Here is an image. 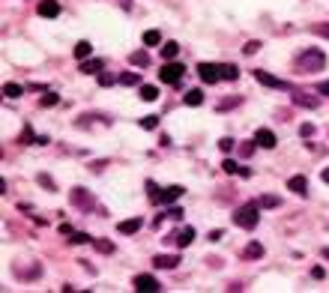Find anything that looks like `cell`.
I'll list each match as a JSON object with an SVG mask.
<instances>
[{
  "label": "cell",
  "mask_w": 329,
  "mask_h": 293,
  "mask_svg": "<svg viewBox=\"0 0 329 293\" xmlns=\"http://www.w3.org/2000/svg\"><path fill=\"white\" fill-rule=\"evenodd\" d=\"M234 222H237L239 228H245V231L258 228V222H261V204H245V206H239V209L234 212Z\"/></svg>",
  "instance_id": "6da1fadb"
},
{
  "label": "cell",
  "mask_w": 329,
  "mask_h": 293,
  "mask_svg": "<svg viewBox=\"0 0 329 293\" xmlns=\"http://www.w3.org/2000/svg\"><path fill=\"white\" fill-rule=\"evenodd\" d=\"M299 69H305V72H320L323 66H326V54L320 51V48H305L302 54H299Z\"/></svg>",
  "instance_id": "7a4b0ae2"
},
{
  "label": "cell",
  "mask_w": 329,
  "mask_h": 293,
  "mask_svg": "<svg viewBox=\"0 0 329 293\" xmlns=\"http://www.w3.org/2000/svg\"><path fill=\"white\" fill-rule=\"evenodd\" d=\"M182 75H186V66H182V63H174V60H168V63L159 69V78H162L165 84H179Z\"/></svg>",
  "instance_id": "3957f363"
},
{
  "label": "cell",
  "mask_w": 329,
  "mask_h": 293,
  "mask_svg": "<svg viewBox=\"0 0 329 293\" xmlns=\"http://www.w3.org/2000/svg\"><path fill=\"white\" fill-rule=\"evenodd\" d=\"M198 75L204 84H215V81H222V69L215 63H198Z\"/></svg>",
  "instance_id": "277c9868"
},
{
  "label": "cell",
  "mask_w": 329,
  "mask_h": 293,
  "mask_svg": "<svg viewBox=\"0 0 329 293\" xmlns=\"http://www.w3.org/2000/svg\"><path fill=\"white\" fill-rule=\"evenodd\" d=\"M132 287H135V290H141V293H150V290H159L162 284L156 281V275H147V272H141V275H135Z\"/></svg>",
  "instance_id": "5b68a950"
},
{
  "label": "cell",
  "mask_w": 329,
  "mask_h": 293,
  "mask_svg": "<svg viewBox=\"0 0 329 293\" xmlns=\"http://www.w3.org/2000/svg\"><path fill=\"white\" fill-rule=\"evenodd\" d=\"M254 78H258L264 87H275V90H287V84L281 81V78H275V75H269V72H264V69H258L254 72Z\"/></svg>",
  "instance_id": "8992f818"
},
{
  "label": "cell",
  "mask_w": 329,
  "mask_h": 293,
  "mask_svg": "<svg viewBox=\"0 0 329 293\" xmlns=\"http://www.w3.org/2000/svg\"><path fill=\"white\" fill-rule=\"evenodd\" d=\"M177 248H186V245H192V239H195V231L192 228H182V231H177V234H171L168 236Z\"/></svg>",
  "instance_id": "52a82bcc"
},
{
  "label": "cell",
  "mask_w": 329,
  "mask_h": 293,
  "mask_svg": "<svg viewBox=\"0 0 329 293\" xmlns=\"http://www.w3.org/2000/svg\"><path fill=\"white\" fill-rule=\"evenodd\" d=\"M254 144H258V146H264V150H272V146H275L278 141H275V135H272L269 129H258V132H254Z\"/></svg>",
  "instance_id": "ba28073f"
},
{
  "label": "cell",
  "mask_w": 329,
  "mask_h": 293,
  "mask_svg": "<svg viewBox=\"0 0 329 293\" xmlns=\"http://www.w3.org/2000/svg\"><path fill=\"white\" fill-rule=\"evenodd\" d=\"M182 192H186L182 186H168V189H162V192H159V201H156V204H174V201H179V198H182Z\"/></svg>",
  "instance_id": "9c48e42d"
},
{
  "label": "cell",
  "mask_w": 329,
  "mask_h": 293,
  "mask_svg": "<svg viewBox=\"0 0 329 293\" xmlns=\"http://www.w3.org/2000/svg\"><path fill=\"white\" fill-rule=\"evenodd\" d=\"M287 189L294 192V195H299V198H305L308 195V179L305 176H290L287 179Z\"/></svg>",
  "instance_id": "30bf717a"
},
{
  "label": "cell",
  "mask_w": 329,
  "mask_h": 293,
  "mask_svg": "<svg viewBox=\"0 0 329 293\" xmlns=\"http://www.w3.org/2000/svg\"><path fill=\"white\" fill-rule=\"evenodd\" d=\"M153 264H156V269H174L179 264V254H156Z\"/></svg>",
  "instance_id": "8fae6325"
},
{
  "label": "cell",
  "mask_w": 329,
  "mask_h": 293,
  "mask_svg": "<svg viewBox=\"0 0 329 293\" xmlns=\"http://www.w3.org/2000/svg\"><path fill=\"white\" fill-rule=\"evenodd\" d=\"M39 15H42V18L60 15V3H57V0H39Z\"/></svg>",
  "instance_id": "7c38bea8"
},
{
  "label": "cell",
  "mask_w": 329,
  "mask_h": 293,
  "mask_svg": "<svg viewBox=\"0 0 329 293\" xmlns=\"http://www.w3.org/2000/svg\"><path fill=\"white\" fill-rule=\"evenodd\" d=\"M72 204H75V206H90L93 198H90L87 189H75V192H72Z\"/></svg>",
  "instance_id": "4fadbf2b"
},
{
  "label": "cell",
  "mask_w": 329,
  "mask_h": 293,
  "mask_svg": "<svg viewBox=\"0 0 329 293\" xmlns=\"http://www.w3.org/2000/svg\"><path fill=\"white\" fill-rule=\"evenodd\" d=\"M218 69H222V78H225V81H237V78H239V69H237L234 63H225V66H218Z\"/></svg>",
  "instance_id": "5bb4252c"
},
{
  "label": "cell",
  "mask_w": 329,
  "mask_h": 293,
  "mask_svg": "<svg viewBox=\"0 0 329 293\" xmlns=\"http://www.w3.org/2000/svg\"><path fill=\"white\" fill-rule=\"evenodd\" d=\"M141 99H144V102H156V99H159V87L144 84V87H141Z\"/></svg>",
  "instance_id": "9a60e30c"
},
{
  "label": "cell",
  "mask_w": 329,
  "mask_h": 293,
  "mask_svg": "<svg viewBox=\"0 0 329 293\" xmlns=\"http://www.w3.org/2000/svg\"><path fill=\"white\" fill-rule=\"evenodd\" d=\"M81 72H84V75H93V72H102V60H81Z\"/></svg>",
  "instance_id": "2e32d148"
},
{
  "label": "cell",
  "mask_w": 329,
  "mask_h": 293,
  "mask_svg": "<svg viewBox=\"0 0 329 293\" xmlns=\"http://www.w3.org/2000/svg\"><path fill=\"white\" fill-rule=\"evenodd\" d=\"M186 105H192V108L204 105V90H189L186 93Z\"/></svg>",
  "instance_id": "e0dca14e"
},
{
  "label": "cell",
  "mask_w": 329,
  "mask_h": 293,
  "mask_svg": "<svg viewBox=\"0 0 329 293\" xmlns=\"http://www.w3.org/2000/svg\"><path fill=\"white\" fill-rule=\"evenodd\" d=\"M144 45H162V33L159 30H147V33H144Z\"/></svg>",
  "instance_id": "ac0fdd59"
},
{
  "label": "cell",
  "mask_w": 329,
  "mask_h": 293,
  "mask_svg": "<svg viewBox=\"0 0 329 293\" xmlns=\"http://www.w3.org/2000/svg\"><path fill=\"white\" fill-rule=\"evenodd\" d=\"M141 231V218H129V222H120V234H135Z\"/></svg>",
  "instance_id": "d6986e66"
},
{
  "label": "cell",
  "mask_w": 329,
  "mask_h": 293,
  "mask_svg": "<svg viewBox=\"0 0 329 293\" xmlns=\"http://www.w3.org/2000/svg\"><path fill=\"white\" fill-rule=\"evenodd\" d=\"M177 54H179V45H177V42H165V45H162V57H165V60H174Z\"/></svg>",
  "instance_id": "ffe728a7"
},
{
  "label": "cell",
  "mask_w": 329,
  "mask_h": 293,
  "mask_svg": "<svg viewBox=\"0 0 329 293\" xmlns=\"http://www.w3.org/2000/svg\"><path fill=\"white\" fill-rule=\"evenodd\" d=\"M242 254H245V258H261V254H264V245H261V242H248Z\"/></svg>",
  "instance_id": "44dd1931"
},
{
  "label": "cell",
  "mask_w": 329,
  "mask_h": 293,
  "mask_svg": "<svg viewBox=\"0 0 329 293\" xmlns=\"http://www.w3.org/2000/svg\"><path fill=\"white\" fill-rule=\"evenodd\" d=\"M90 51H93V45H90V42H78V45H75V57H78V60H87V57H90Z\"/></svg>",
  "instance_id": "7402d4cb"
},
{
  "label": "cell",
  "mask_w": 329,
  "mask_h": 293,
  "mask_svg": "<svg viewBox=\"0 0 329 293\" xmlns=\"http://www.w3.org/2000/svg\"><path fill=\"white\" fill-rule=\"evenodd\" d=\"M93 245H96V251H102V254H111V251H114V242H108V239H93Z\"/></svg>",
  "instance_id": "603a6c76"
},
{
  "label": "cell",
  "mask_w": 329,
  "mask_h": 293,
  "mask_svg": "<svg viewBox=\"0 0 329 293\" xmlns=\"http://www.w3.org/2000/svg\"><path fill=\"white\" fill-rule=\"evenodd\" d=\"M294 102H297V105H305V108H317V99H311V96H305V93L294 96Z\"/></svg>",
  "instance_id": "cb8c5ba5"
},
{
  "label": "cell",
  "mask_w": 329,
  "mask_h": 293,
  "mask_svg": "<svg viewBox=\"0 0 329 293\" xmlns=\"http://www.w3.org/2000/svg\"><path fill=\"white\" fill-rule=\"evenodd\" d=\"M141 78H138V72H123L120 75V84H126V87H132V84H138Z\"/></svg>",
  "instance_id": "d4e9b609"
},
{
  "label": "cell",
  "mask_w": 329,
  "mask_h": 293,
  "mask_svg": "<svg viewBox=\"0 0 329 293\" xmlns=\"http://www.w3.org/2000/svg\"><path fill=\"white\" fill-rule=\"evenodd\" d=\"M258 51H261V42H258V39H251V42H245V45H242V54H248V57H251V54H258Z\"/></svg>",
  "instance_id": "484cf974"
},
{
  "label": "cell",
  "mask_w": 329,
  "mask_h": 293,
  "mask_svg": "<svg viewBox=\"0 0 329 293\" xmlns=\"http://www.w3.org/2000/svg\"><path fill=\"white\" fill-rule=\"evenodd\" d=\"M156 126H159V117H153V114H150V117H141V129L150 132V129H156Z\"/></svg>",
  "instance_id": "4316f807"
},
{
  "label": "cell",
  "mask_w": 329,
  "mask_h": 293,
  "mask_svg": "<svg viewBox=\"0 0 329 293\" xmlns=\"http://www.w3.org/2000/svg\"><path fill=\"white\" fill-rule=\"evenodd\" d=\"M3 96L18 99V96H21V87H18V84H6V87H3Z\"/></svg>",
  "instance_id": "83f0119b"
},
{
  "label": "cell",
  "mask_w": 329,
  "mask_h": 293,
  "mask_svg": "<svg viewBox=\"0 0 329 293\" xmlns=\"http://www.w3.org/2000/svg\"><path fill=\"white\" fill-rule=\"evenodd\" d=\"M132 63H135V66H147V63H150V57L144 54V51H135V54H132Z\"/></svg>",
  "instance_id": "f1b7e54d"
},
{
  "label": "cell",
  "mask_w": 329,
  "mask_h": 293,
  "mask_svg": "<svg viewBox=\"0 0 329 293\" xmlns=\"http://www.w3.org/2000/svg\"><path fill=\"white\" fill-rule=\"evenodd\" d=\"M69 242H75V245H84V242H93V236L90 234H72V239Z\"/></svg>",
  "instance_id": "f546056e"
},
{
  "label": "cell",
  "mask_w": 329,
  "mask_h": 293,
  "mask_svg": "<svg viewBox=\"0 0 329 293\" xmlns=\"http://www.w3.org/2000/svg\"><path fill=\"white\" fill-rule=\"evenodd\" d=\"M222 171H225V174H239V165L231 162V159H225V162H222Z\"/></svg>",
  "instance_id": "4dcf8cb0"
},
{
  "label": "cell",
  "mask_w": 329,
  "mask_h": 293,
  "mask_svg": "<svg viewBox=\"0 0 329 293\" xmlns=\"http://www.w3.org/2000/svg\"><path fill=\"white\" fill-rule=\"evenodd\" d=\"M218 150H222V153H231V150H234V138H222V141H218Z\"/></svg>",
  "instance_id": "1f68e13d"
},
{
  "label": "cell",
  "mask_w": 329,
  "mask_h": 293,
  "mask_svg": "<svg viewBox=\"0 0 329 293\" xmlns=\"http://www.w3.org/2000/svg\"><path fill=\"white\" fill-rule=\"evenodd\" d=\"M278 204H281V201H278L275 195H264V198H261V206H278Z\"/></svg>",
  "instance_id": "d6a6232c"
},
{
  "label": "cell",
  "mask_w": 329,
  "mask_h": 293,
  "mask_svg": "<svg viewBox=\"0 0 329 293\" xmlns=\"http://www.w3.org/2000/svg\"><path fill=\"white\" fill-rule=\"evenodd\" d=\"M314 33H317V36H326V39H329V24H314Z\"/></svg>",
  "instance_id": "836d02e7"
},
{
  "label": "cell",
  "mask_w": 329,
  "mask_h": 293,
  "mask_svg": "<svg viewBox=\"0 0 329 293\" xmlns=\"http://www.w3.org/2000/svg\"><path fill=\"white\" fill-rule=\"evenodd\" d=\"M39 182L48 189V192H54V182H51V176H45V174H39Z\"/></svg>",
  "instance_id": "e575fe53"
},
{
  "label": "cell",
  "mask_w": 329,
  "mask_h": 293,
  "mask_svg": "<svg viewBox=\"0 0 329 293\" xmlns=\"http://www.w3.org/2000/svg\"><path fill=\"white\" fill-rule=\"evenodd\" d=\"M42 105H45V108H51V105H57V96H54V93H45V99H42Z\"/></svg>",
  "instance_id": "d590c367"
},
{
  "label": "cell",
  "mask_w": 329,
  "mask_h": 293,
  "mask_svg": "<svg viewBox=\"0 0 329 293\" xmlns=\"http://www.w3.org/2000/svg\"><path fill=\"white\" fill-rule=\"evenodd\" d=\"M99 84H102V87H108V84H114V78H111V75H105V72H102V75H99Z\"/></svg>",
  "instance_id": "8d00e7d4"
},
{
  "label": "cell",
  "mask_w": 329,
  "mask_h": 293,
  "mask_svg": "<svg viewBox=\"0 0 329 293\" xmlns=\"http://www.w3.org/2000/svg\"><path fill=\"white\" fill-rule=\"evenodd\" d=\"M168 218H177V222H179V218H182V209H168Z\"/></svg>",
  "instance_id": "74e56055"
},
{
  "label": "cell",
  "mask_w": 329,
  "mask_h": 293,
  "mask_svg": "<svg viewBox=\"0 0 329 293\" xmlns=\"http://www.w3.org/2000/svg\"><path fill=\"white\" fill-rule=\"evenodd\" d=\"M299 132H302V135H305V138H308V135H311V132H314V126H311V123H305V126H302V129H299Z\"/></svg>",
  "instance_id": "f35d334b"
},
{
  "label": "cell",
  "mask_w": 329,
  "mask_h": 293,
  "mask_svg": "<svg viewBox=\"0 0 329 293\" xmlns=\"http://www.w3.org/2000/svg\"><path fill=\"white\" fill-rule=\"evenodd\" d=\"M320 176H323V182H329V168H323V174H320Z\"/></svg>",
  "instance_id": "ab89813d"
},
{
  "label": "cell",
  "mask_w": 329,
  "mask_h": 293,
  "mask_svg": "<svg viewBox=\"0 0 329 293\" xmlns=\"http://www.w3.org/2000/svg\"><path fill=\"white\" fill-rule=\"evenodd\" d=\"M323 258H326V261H329V248H323Z\"/></svg>",
  "instance_id": "60d3db41"
}]
</instances>
